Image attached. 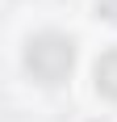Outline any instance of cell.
I'll return each instance as SVG.
<instances>
[{
  "label": "cell",
  "instance_id": "cell-1",
  "mask_svg": "<svg viewBox=\"0 0 117 122\" xmlns=\"http://www.w3.org/2000/svg\"><path fill=\"white\" fill-rule=\"evenodd\" d=\"M25 67L38 84H63L75 67V42L58 30H42L25 46Z\"/></svg>",
  "mask_w": 117,
  "mask_h": 122
},
{
  "label": "cell",
  "instance_id": "cell-2",
  "mask_svg": "<svg viewBox=\"0 0 117 122\" xmlns=\"http://www.w3.org/2000/svg\"><path fill=\"white\" fill-rule=\"evenodd\" d=\"M92 80H96V93H105L109 101H117V46L105 51L92 67Z\"/></svg>",
  "mask_w": 117,
  "mask_h": 122
},
{
  "label": "cell",
  "instance_id": "cell-3",
  "mask_svg": "<svg viewBox=\"0 0 117 122\" xmlns=\"http://www.w3.org/2000/svg\"><path fill=\"white\" fill-rule=\"evenodd\" d=\"M96 13L105 21H117V0H96Z\"/></svg>",
  "mask_w": 117,
  "mask_h": 122
}]
</instances>
